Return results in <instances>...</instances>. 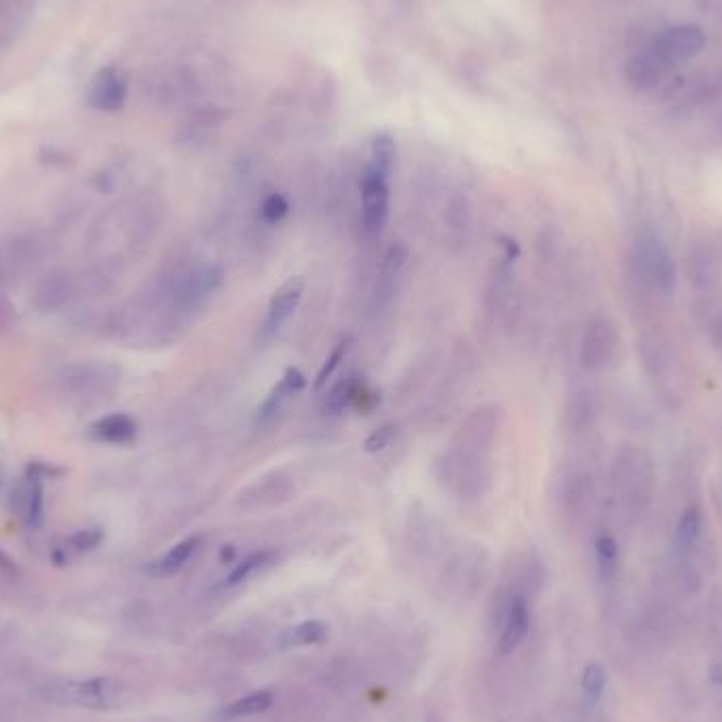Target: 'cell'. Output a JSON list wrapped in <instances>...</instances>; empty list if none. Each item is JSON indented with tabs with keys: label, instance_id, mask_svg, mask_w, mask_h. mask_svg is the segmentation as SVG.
I'll use <instances>...</instances> for the list:
<instances>
[{
	"label": "cell",
	"instance_id": "1",
	"mask_svg": "<svg viewBox=\"0 0 722 722\" xmlns=\"http://www.w3.org/2000/svg\"><path fill=\"white\" fill-rule=\"evenodd\" d=\"M611 490L625 513L642 516L655 492V465L651 454L632 444L621 446L611 463Z\"/></svg>",
	"mask_w": 722,
	"mask_h": 722
},
{
	"label": "cell",
	"instance_id": "2",
	"mask_svg": "<svg viewBox=\"0 0 722 722\" xmlns=\"http://www.w3.org/2000/svg\"><path fill=\"white\" fill-rule=\"evenodd\" d=\"M632 277L655 296L668 298L676 292L678 264L668 243L653 228H640L630 247Z\"/></svg>",
	"mask_w": 722,
	"mask_h": 722
},
{
	"label": "cell",
	"instance_id": "3",
	"mask_svg": "<svg viewBox=\"0 0 722 722\" xmlns=\"http://www.w3.org/2000/svg\"><path fill=\"white\" fill-rule=\"evenodd\" d=\"M437 467H440V480L459 499H480L490 486V454H475L452 446Z\"/></svg>",
	"mask_w": 722,
	"mask_h": 722
},
{
	"label": "cell",
	"instance_id": "4",
	"mask_svg": "<svg viewBox=\"0 0 722 722\" xmlns=\"http://www.w3.org/2000/svg\"><path fill=\"white\" fill-rule=\"evenodd\" d=\"M45 699L53 703H66V706H83L106 710L112 708L114 703L121 699V684L112 678L98 676L89 680H66V682H51L41 691Z\"/></svg>",
	"mask_w": 722,
	"mask_h": 722
},
{
	"label": "cell",
	"instance_id": "5",
	"mask_svg": "<svg viewBox=\"0 0 722 722\" xmlns=\"http://www.w3.org/2000/svg\"><path fill=\"white\" fill-rule=\"evenodd\" d=\"M621 351V336L608 317H596L585 326L579 342V361L587 372H606L615 366Z\"/></svg>",
	"mask_w": 722,
	"mask_h": 722
},
{
	"label": "cell",
	"instance_id": "6",
	"mask_svg": "<svg viewBox=\"0 0 722 722\" xmlns=\"http://www.w3.org/2000/svg\"><path fill=\"white\" fill-rule=\"evenodd\" d=\"M684 273L697 292H708L722 279V239L703 233L689 243Z\"/></svg>",
	"mask_w": 722,
	"mask_h": 722
},
{
	"label": "cell",
	"instance_id": "7",
	"mask_svg": "<svg viewBox=\"0 0 722 722\" xmlns=\"http://www.w3.org/2000/svg\"><path fill=\"white\" fill-rule=\"evenodd\" d=\"M503 429V410L499 406H480L475 408L456 431L452 446L459 450L475 452V454H490L499 440V433Z\"/></svg>",
	"mask_w": 722,
	"mask_h": 722
},
{
	"label": "cell",
	"instance_id": "8",
	"mask_svg": "<svg viewBox=\"0 0 722 722\" xmlns=\"http://www.w3.org/2000/svg\"><path fill=\"white\" fill-rule=\"evenodd\" d=\"M703 45H706V34H703V30L699 26L682 24L663 30L649 47L659 60L672 68L676 64L693 60L695 55L701 53Z\"/></svg>",
	"mask_w": 722,
	"mask_h": 722
},
{
	"label": "cell",
	"instance_id": "9",
	"mask_svg": "<svg viewBox=\"0 0 722 722\" xmlns=\"http://www.w3.org/2000/svg\"><path fill=\"white\" fill-rule=\"evenodd\" d=\"M389 220V178L364 171L361 178V224L370 237L385 231Z\"/></svg>",
	"mask_w": 722,
	"mask_h": 722
},
{
	"label": "cell",
	"instance_id": "10",
	"mask_svg": "<svg viewBox=\"0 0 722 722\" xmlns=\"http://www.w3.org/2000/svg\"><path fill=\"white\" fill-rule=\"evenodd\" d=\"M127 93H129V85L123 70L117 66H106L93 76L87 100L95 110L117 112L125 106Z\"/></svg>",
	"mask_w": 722,
	"mask_h": 722
},
{
	"label": "cell",
	"instance_id": "11",
	"mask_svg": "<svg viewBox=\"0 0 722 722\" xmlns=\"http://www.w3.org/2000/svg\"><path fill=\"white\" fill-rule=\"evenodd\" d=\"M222 285V271L214 264H203L190 271L174 292V300L182 311H193Z\"/></svg>",
	"mask_w": 722,
	"mask_h": 722
},
{
	"label": "cell",
	"instance_id": "12",
	"mask_svg": "<svg viewBox=\"0 0 722 722\" xmlns=\"http://www.w3.org/2000/svg\"><path fill=\"white\" fill-rule=\"evenodd\" d=\"M292 494H294V482L290 475L275 471L264 475V478L258 480L256 484L247 486L237 497V505H241L243 509L275 507L290 501Z\"/></svg>",
	"mask_w": 722,
	"mask_h": 722
},
{
	"label": "cell",
	"instance_id": "13",
	"mask_svg": "<svg viewBox=\"0 0 722 722\" xmlns=\"http://www.w3.org/2000/svg\"><path fill=\"white\" fill-rule=\"evenodd\" d=\"M408 258H410V252L404 243H391L387 247V252L383 254V258H380L376 285H374L376 309H385L393 302L395 292H397V283H399V279H402Z\"/></svg>",
	"mask_w": 722,
	"mask_h": 722
},
{
	"label": "cell",
	"instance_id": "14",
	"mask_svg": "<svg viewBox=\"0 0 722 722\" xmlns=\"http://www.w3.org/2000/svg\"><path fill=\"white\" fill-rule=\"evenodd\" d=\"M670 66L653 53L651 47L636 53L625 66V79L638 91H655L670 76Z\"/></svg>",
	"mask_w": 722,
	"mask_h": 722
},
{
	"label": "cell",
	"instance_id": "15",
	"mask_svg": "<svg viewBox=\"0 0 722 722\" xmlns=\"http://www.w3.org/2000/svg\"><path fill=\"white\" fill-rule=\"evenodd\" d=\"M511 302H513V262L501 260L497 271L490 277V283L486 288V313L488 317L497 323L505 321L511 315Z\"/></svg>",
	"mask_w": 722,
	"mask_h": 722
},
{
	"label": "cell",
	"instance_id": "16",
	"mask_svg": "<svg viewBox=\"0 0 722 722\" xmlns=\"http://www.w3.org/2000/svg\"><path fill=\"white\" fill-rule=\"evenodd\" d=\"M528 630H530V606L522 594H516L507 604L503 632L499 638V653L503 657L511 655L524 642Z\"/></svg>",
	"mask_w": 722,
	"mask_h": 722
},
{
	"label": "cell",
	"instance_id": "17",
	"mask_svg": "<svg viewBox=\"0 0 722 722\" xmlns=\"http://www.w3.org/2000/svg\"><path fill=\"white\" fill-rule=\"evenodd\" d=\"M304 387H307V378H304V374L300 370H296V368L285 370L279 383L271 389V393L266 395L264 402L258 406L256 423H260V425L271 423L273 418L285 408V404L290 402V397L300 393Z\"/></svg>",
	"mask_w": 722,
	"mask_h": 722
},
{
	"label": "cell",
	"instance_id": "18",
	"mask_svg": "<svg viewBox=\"0 0 722 722\" xmlns=\"http://www.w3.org/2000/svg\"><path fill=\"white\" fill-rule=\"evenodd\" d=\"M560 501L570 518L585 516L587 509H592V505L596 501V488H594L592 475L585 471L570 473L566 482L562 484Z\"/></svg>",
	"mask_w": 722,
	"mask_h": 722
},
{
	"label": "cell",
	"instance_id": "19",
	"mask_svg": "<svg viewBox=\"0 0 722 722\" xmlns=\"http://www.w3.org/2000/svg\"><path fill=\"white\" fill-rule=\"evenodd\" d=\"M304 288H307V283H304V277H300V275L290 277L288 281L281 285V288L273 294V298L269 302V317H266V328L275 332L294 315V311L298 309V304L302 300Z\"/></svg>",
	"mask_w": 722,
	"mask_h": 722
},
{
	"label": "cell",
	"instance_id": "20",
	"mask_svg": "<svg viewBox=\"0 0 722 722\" xmlns=\"http://www.w3.org/2000/svg\"><path fill=\"white\" fill-rule=\"evenodd\" d=\"M600 412H602L600 395L594 389H579L568 399V408H566L568 427L577 433L594 429L600 418Z\"/></svg>",
	"mask_w": 722,
	"mask_h": 722
},
{
	"label": "cell",
	"instance_id": "21",
	"mask_svg": "<svg viewBox=\"0 0 722 722\" xmlns=\"http://www.w3.org/2000/svg\"><path fill=\"white\" fill-rule=\"evenodd\" d=\"M91 440L110 446H125L136 440L138 425L127 414H108L89 427Z\"/></svg>",
	"mask_w": 722,
	"mask_h": 722
},
{
	"label": "cell",
	"instance_id": "22",
	"mask_svg": "<svg viewBox=\"0 0 722 722\" xmlns=\"http://www.w3.org/2000/svg\"><path fill=\"white\" fill-rule=\"evenodd\" d=\"M201 545H203V535L186 537L184 541L176 543L169 551H165L161 558H157L155 562H150L148 564V573L152 577H171V575L180 573V570L195 558V554L201 549Z\"/></svg>",
	"mask_w": 722,
	"mask_h": 722
},
{
	"label": "cell",
	"instance_id": "23",
	"mask_svg": "<svg viewBox=\"0 0 722 722\" xmlns=\"http://www.w3.org/2000/svg\"><path fill=\"white\" fill-rule=\"evenodd\" d=\"M703 532V513L699 505H689L680 513V518L674 528L672 549L678 558L691 556V551L699 545Z\"/></svg>",
	"mask_w": 722,
	"mask_h": 722
},
{
	"label": "cell",
	"instance_id": "24",
	"mask_svg": "<svg viewBox=\"0 0 722 722\" xmlns=\"http://www.w3.org/2000/svg\"><path fill=\"white\" fill-rule=\"evenodd\" d=\"M102 539H104L102 528H85V530L74 532L72 537H68L62 545H57L53 549V562L57 566H64L74 558L89 554V551H93L102 543Z\"/></svg>",
	"mask_w": 722,
	"mask_h": 722
},
{
	"label": "cell",
	"instance_id": "25",
	"mask_svg": "<svg viewBox=\"0 0 722 722\" xmlns=\"http://www.w3.org/2000/svg\"><path fill=\"white\" fill-rule=\"evenodd\" d=\"M395 159H397V144L391 133H376L370 142V159L366 169L374 171L378 176L389 178Z\"/></svg>",
	"mask_w": 722,
	"mask_h": 722
},
{
	"label": "cell",
	"instance_id": "26",
	"mask_svg": "<svg viewBox=\"0 0 722 722\" xmlns=\"http://www.w3.org/2000/svg\"><path fill=\"white\" fill-rule=\"evenodd\" d=\"M275 703V695L271 691H256V693H250L245 695L233 703H228V706L220 712L222 718H247V716H256V714H262L266 710H271Z\"/></svg>",
	"mask_w": 722,
	"mask_h": 722
},
{
	"label": "cell",
	"instance_id": "27",
	"mask_svg": "<svg viewBox=\"0 0 722 722\" xmlns=\"http://www.w3.org/2000/svg\"><path fill=\"white\" fill-rule=\"evenodd\" d=\"M277 554L271 549H262V551H254V554H250L247 558H243L231 573H228L226 577V585L228 587H235V585H241L245 581H250L252 577H256L258 573H262L264 568H269L273 562H275Z\"/></svg>",
	"mask_w": 722,
	"mask_h": 722
},
{
	"label": "cell",
	"instance_id": "28",
	"mask_svg": "<svg viewBox=\"0 0 722 722\" xmlns=\"http://www.w3.org/2000/svg\"><path fill=\"white\" fill-rule=\"evenodd\" d=\"M642 364H644V370L649 372L651 376H663L665 372H668L672 368V355L668 351V347H665V342L659 338V336H649L642 340Z\"/></svg>",
	"mask_w": 722,
	"mask_h": 722
},
{
	"label": "cell",
	"instance_id": "29",
	"mask_svg": "<svg viewBox=\"0 0 722 722\" xmlns=\"http://www.w3.org/2000/svg\"><path fill=\"white\" fill-rule=\"evenodd\" d=\"M598 573L604 581H611L619 568V545L611 532H600L594 541Z\"/></svg>",
	"mask_w": 722,
	"mask_h": 722
},
{
	"label": "cell",
	"instance_id": "30",
	"mask_svg": "<svg viewBox=\"0 0 722 722\" xmlns=\"http://www.w3.org/2000/svg\"><path fill=\"white\" fill-rule=\"evenodd\" d=\"M353 397H355V380L353 378H340L338 383L328 391V395L323 397L321 410L326 416L336 418L351 406Z\"/></svg>",
	"mask_w": 722,
	"mask_h": 722
},
{
	"label": "cell",
	"instance_id": "31",
	"mask_svg": "<svg viewBox=\"0 0 722 722\" xmlns=\"http://www.w3.org/2000/svg\"><path fill=\"white\" fill-rule=\"evenodd\" d=\"M328 625L319 621V619H309L302 621L296 627L283 636V642L288 646H309V644H321L323 640H328Z\"/></svg>",
	"mask_w": 722,
	"mask_h": 722
},
{
	"label": "cell",
	"instance_id": "32",
	"mask_svg": "<svg viewBox=\"0 0 722 722\" xmlns=\"http://www.w3.org/2000/svg\"><path fill=\"white\" fill-rule=\"evenodd\" d=\"M353 342H355L353 336H345L342 340H338V345L330 351V355L326 357V361H323L319 372H317V376H315L313 387H315L317 391L328 385V380H330V378L334 376V372L340 368L342 361L347 359V355H349V351H351V347H353Z\"/></svg>",
	"mask_w": 722,
	"mask_h": 722
},
{
	"label": "cell",
	"instance_id": "33",
	"mask_svg": "<svg viewBox=\"0 0 722 722\" xmlns=\"http://www.w3.org/2000/svg\"><path fill=\"white\" fill-rule=\"evenodd\" d=\"M606 682H608V674L604 670V665H600L596 661L585 665L583 676H581V689H583L587 699H592V701L600 699V695H602V691L606 687Z\"/></svg>",
	"mask_w": 722,
	"mask_h": 722
},
{
	"label": "cell",
	"instance_id": "34",
	"mask_svg": "<svg viewBox=\"0 0 722 722\" xmlns=\"http://www.w3.org/2000/svg\"><path fill=\"white\" fill-rule=\"evenodd\" d=\"M288 214H290V203L281 193L266 195L264 201L260 203V218L264 224H269V226L281 224Z\"/></svg>",
	"mask_w": 722,
	"mask_h": 722
},
{
	"label": "cell",
	"instance_id": "35",
	"mask_svg": "<svg viewBox=\"0 0 722 722\" xmlns=\"http://www.w3.org/2000/svg\"><path fill=\"white\" fill-rule=\"evenodd\" d=\"M393 437H395V425H391V423L380 425L378 429H374V431L366 437L364 450H366L368 454H376V452H380V450H385V448L393 442Z\"/></svg>",
	"mask_w": 722,
	"mask_h": 722
},
{
	"label": "cell",
	"instance_id": "36",
	"mask_svg": "<svg viewBox=\"0 0 722 722\" xmlns=\"http://www.w3.org/2000/svg\"><path fill=\"white\" fill-rule=\"evenodd\" d=\"M708 334L712 340V347L722 357V309L712 315V319L708 323Z\"/></svg>",
	"mask_w": 722,
	"mask_h": 722
},
{
	"label": "cell",
	"instance_id": "37",
	"mask_svg": "<svg viewBox=\"0 0 722 722\" xmlns=\"http://www.w3.org/2000/svg\"><path fill=\"white\" fill-rule=\"evenodd\" d=\"M11 317H13V307L9 304V300L0 294V330L11 326Z\"/></svg>",
	"mask_w": 722,
	"mask_h": 722
},
{
	"label": "cell",
	"instance_id": "38",
	"mask_svg": "<svg viewBox=\"0 0 722 722\" xmlns=\"http://www.w3.org/2000/svg\"><path fill=\"white\" fill-rule=\"evenodd\" d=\"M710 680L716 684V687H722V663H714L710 668Z\"/></svg>",
	"mask_w": 722,
	"mask_h": 722
},
{
	"label": "cell",
	"instance_id": "39",
	"mask_svg": "<svg viewBox=\"0 0 722 722\" xmlns=\"http://www.w3.org/2000/svg\"><path fill=\"white\" fill-rule=\"evenodd\" d=\"M0 566H3V568H13L11 562H9V558L3 554V549H0Z\"/></svg>",
	"mask_w": 722,
	"mask_h": 722
},
{
	"label": "cell",
	"instance_id": "40",
	"mask_svg": "<svg viewBox=\"0 0 722 722\" xmlns=\"http://www.w3.org/2000/svg\"><path fill=\"white\" fill-rule=\"evenodd\" d=\"M718 133H720V138H722V114H720V119H718Z\"/></svg>",
	"mask_w": 722,
	"mask_h": 722
},
{
	"label": "cell",
	"instance_id": "41",
	"mask_svg": "<svg viewBox=\"0 0 722 722\" xmlns=\"http://www.w3.org/2000/svg\"><path fill=\"white\" fill-rule=\"evenodd\" d=\"M0 486H3V467H0Z\"/></svg>",
	"mask_w": 722,
	"mask_h": 722
}]
</instances>
